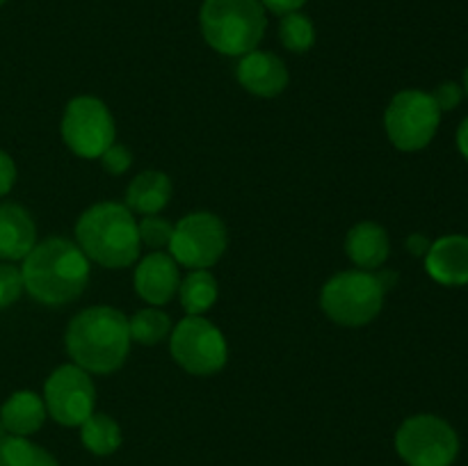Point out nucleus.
I'll return each mask as SVG.
<instances>
[{"mask_svg": "<svg viewBox=\"0 0 468 466\" xmlns=\"http://www.w3.org/2000/svg\"><path fill=\"white\" fill-rule=\"evenodd\" d=\"M425 270L441 286L468 283V236H443L430 245L425 254Z\"/></svg>", "mask_w": 468, "mask_h": 466, "instance_id": "obj_14", "label": "nucleus"}, {"mask_svg": "<svg viewBox=\"0 0 468 466\" xmlns=\"http://www.w3.org/2000/svg\"><path fill=\"white\" fill-rule=\"evenodd\" d=\"M0 5H5V0H0Z\"/></svg>", "mask_w": 468, "mask_h": 466, "instance_id": "obj_34", "label": "nucleus"}, {"mask_svg": "<svg viewBox=\"0 0 468 466\" xmlns=\"http://www.w3.org/2000/svg\"><path fill=\"white\" fill-rule=\"evenodd\" d=\"M178 263L172 254L165 251H151L144 259L137 260L135 274H133V286L135 292L151 306H163L174 300L178 292Z\"/></svg>", "mask_w": 468, "mask_h": 466, "instance_id": "obj_12", "label": "nucleus"}, {"mask_svg": "<svg viewBox=\"0 0 468 466\" xmlns=\"http://www.w3.org/2000/svg\"><path fill=\"white\" fill-rule=\"evenodd\" d=\"M279 39H282L283 48L291 53H306L315 44L314 21L302 12L283 14L282 23H279Z\"/></svg>", "mask_w": 468, "mask_h": 466, "instance_id": "obj_23", "label": "nucleus"}, {"mask_svg": "<svg viewBox=\"0 0 468 466\" xmlns=\"http://www.w3.org/2000/svg\"><path fill=\"white\" fill-rule=\"evenodd\" d=\"M462 96H464V91H462V87L457 85V82H452V80L441 82V85H439L437 90L432 91L434 103L439 105V110H441V112H448V110H455L457 105H460Z\"/></svg>", "mask_w": 468, "mask_h": 466, "instance_id": "obj_27", "label": "nucleus"}, {"mask_svg": "<svg viewBox=\"0 0 468 466\" xmlns=\"http://www.w3.org/2000/svg\"><path fill=\"white\" fill-rule=\"evenodd\" d=\"M174 361L190 375H215L227 365L229 345L219 327L204 315H187L169 334Z\"/></svg>", "mask_w": 468, "mask_h": 466, "instance_id": "obj_7", "label": "nucleus"}, {"mask_svg": "<svg viewBox=\"0 0 468 466\" xmlns=\"http://www.w3.org/2000/svg\"><path fill=\"white\" fill-rule=\"evenodd\" d=\"M64 347L73 364L87 373H114L131 352L128 318L114 306H90L69 323Z\"/></svg>", "mask_w": 468, "mask_h": 466, "instance_id": "obj_2", "label": "nucleus"}, {"mask_svg": "<svg viewBox=\"0 0 468 466\" xmlns=\"http://www.w3.org/2000/svg\"><path fill=\"white\" fill-rule=\"evenodd\" d=\"M172 320L165 311L160 309H142L128 320V332H131V341L140 343V345H158L160 341L172 334Z\"/></svg>", "mask_w": 468, "mask_h": 466, "instance_id": "obj_22", "label": "nucleus"}, {"mask_svg": "<svg viewBox=\"0 0 468 466\" xmlns=\"http://www.w3.org/2000/svg\"><path fill=\"white\" fill-rule=\"evenodd\" d=\"M76 245L108 270H122L140 259V233L131 210L117 201L90 206L76 222Z\"/></svg>", "mask_w": 468, "mask_h": 466, "instance_id": "obj_3", "label": "nucleus"}, {"mask_svg": "<svg viewBox=\"0 0 468 466\" xmlns=\"http://www.w3.org/2000/svg\"><path fill=\"white\" fill-rule=\"evenodd\" d=\"M387 288L368 270H347L329 279L320 291V309L341 327H364L384 306Z\"/></svg>", "mask_w": 468, "mask_h": 466, "instance_id": "obj_5", "label": "nucleus"}, {"mask_svg": "<svg viewBox=\"0 0 468 466\" xmlns=\"http://www.w3.org/2000/svg\"><path fill=\"white\" fill-rule=\"evenodd\" d=\"M37 245L32 215L18 204H0V259L23 260Z\"/></svg>", "mask_w": 468, "mask_h": 466, "instance_id": "obj_15", "label": "nucleus"}, {"mask_svg": "<svg viewBox=\"0 0 468 466\" xmlns=\"http://www.w3.org/2000/svg\"><path fill=\"white\" fill-rule=\"evenodd\" d=\"M23 291L26 286H23L21 270L9 263H0V309L14 304L23 295Z\"/></svg>", "mask_w": 468, "mask_h": 466, "instance_id": "obj_25", "label": "nucleus"}, {"mask_svg": "<svg viewBox=\"0 0 468 466\" xmlns=\"http://www.w3.org/2000/svg\"><path fill=\"white\" fill-rule=\"evenodd\" d=\"M457 149H460V154L464 155V160L468 163V117L457 128Z\"/></svg>", "mask_w": 468, "mask_h": 466, "instance_id": "obj_31", "label": "nucleus"}, {"mask_svg": "<svg viewBox=\"0 0 468 466\" xmlns=\"http://www.w3.org/2000/svg\"><path fill=\"white\" fill-rule=\"evenodd\" d=\"M101 164L108 174L112 176H122L123 172H128L133 164V154L128 146L123 144H112L103 155H101Z\"/></svg>", "mask_w": 468, "mask_h": 466, "instance_id": "obj_26", "label": "nucleus"}, {"mask_svg": "<svg viewBox=\"0 0 468 466\" xmlns=\"http://www.w3.org/2000/svg\"><path fill=\"white\" fill-rule=\"evenodd\" d=\"M44 405L53 420L67 428H80L96 405V387L90 373L76 364H64L44 384Z\"/></svg>", "mask_w": 468, "mask_h": 466, "instance_id": "obj_11", "label": "nucleus"}, {"mask_svg": "<svg viewBox=\"0 0 468 466\" xmlns=\"http://www.w3.org/2000/svg\"><path fill=\"white\" fill-rule=\"evenodd\" d=\"M14 183H16V164L9 158V154L0 149V196L7 195Z\"/></svg>", "mask_w": 468, "mask_h": 466, "instance_id": "obj_28", "label": "nucleus"}, {"mask_svg": "<svg viewBox=\"0 0 468 466\" xmlns=\"http://www.w3.org/2000/svg\"><path fill=\"white\" fill-rule=\"evenodd\" d=\"M117 137V126L108 105L96 96H76L62 114V140L76 155L101 158Z\"/></svg>", "mask_w": 468, "mask_h": 466, "instance_id": "obj_9", "label": "nucleus"}, {"mask_svg": "<svg viewBox=\"0 0 468 466\" xmlns=\"http://www.w3.org/2000/svg\"><path fill=\"white\" fill-rule=\"evenodd\" d=\"M82 446L94 455L105 457L119 450L123 441L122 428L117 420L108 414H91L85 423L80 425Z\"/></svg>", "mask_w": 468, "mask_h": 466, "instance_id": "obj_20", "label": "nucleus"}, {"mask_svg": "<svg viewBox=\"0 0 468 466\" xmlns=\"http://www.w3.org/2000/svg\"><path fill=\"white\" fill-rule=\"evenodd\" d=\"M0 466H58L55 457L26 437L0 439Z\"/></svg>", "mask_w": 468, "mask_h": 466, "instance_id": "obj_21", "label": "nucleus"}, {"mask_svg": "<svg viewBox=\"0 0 468 466\" xmlns=\"http://www.w3.org/2000/svg\"><path fill=\"white\" fill-rule=\"evenodd\" d=\"M199 23L210 48L229 58H242L259 48L268 18L261 0H204Z\"/></svg>", "mask_w": 468, "mask_h": 466, "instance_id": "obj_4", "label": "nucleus"}, {"mask_svg": "<svg viewBox=\"0 0 468 466\" xmlns=\"http://www.w3.org/2000/svg\"><path fill=\"white\" fill-rule=\"evenodd\" d=\"M430 245H432V242H430L428 238L423 236V233H414V236L407 238V249H410L414 256H425V254H428Z\"/></svg>", "mask_w": 468, "mask_h": 466, "instance_id": "obj_30", "label": "nucleus"}, {"mask_svg": "<svg viewBox=\"0 0 468 466\" xmlns=\"http://www.w3.org/2000/svg\"><path fill=\"white\" fill-rule=\"evenodd\" d=\"M391 240L378 222H359L347 231L346 254L359 270H378L387 263Z\"/></svg>", "mask_w": 468, "mask_h": 466, "instance_id": "obj_16", "label": "nucleus"}, {"mask_svg": "<svg viewBox=\"0 0 468 466\" xmlns=\"http://www.w3.org/2000/svg\"><path fill=\"white\" fill-rule=\"evenodd\" d=\"M218 279L208 270H192L181 283H178V300L187 315H204L218 302Z\"/></svg>", "mask_w": 468, "mask_h": 466, "instance_id": "obj_19", "label": "nucleus"}, {"mask_svg": "<svg viewBox=\"0 0 468 466\" xmlns=\"http://www.w3.org/2000/svg\"><path fill=\"white\" fill-rule=\"evenodd\" d=\"M46 416H48V411H46L44 397L37 396L35 391L12 393L0 407V423L14 437L35 434L37 429H41Z\"/></svg>", "mask_w": 468, "mask_h": 466, "instance_id": "obj_18", "label": "nucleus"}, {"mask_svg": "<svg viewBox=\"0 0 468 466\" xmlns=\"http://www.w3.org/2000/svg\"><path fill=\"white\" fill-rule=\"evenodd\" d=\"M90 259L67 238H46L23 259V286L46 306L78 300L90 283Z\"/></svg>", "mask_w": 468, "mask_h": 466, "instance_id": "obj_1", "label": "nucleus"}, {"mask_svg": "<svg viewBox=\"0 0 468 466\" xmlns=\"http://www.w3.org/2000/svg\"><path fill=\"white\" fill-rule=\"evenodd\" d=\"M172 178L165 172L146 169L137 174L126 190V208L133 215H158L172 199Z\"/></svg>", "mask_w": 468, "mask_h": 466, "instance_id": "obj_17", "label": "nucleus"}, {"mask_svg": "<svg viewBox=\"0 0 468 466\" xmlns=\"http://www.w3.org/2000/svg\"><path fill=\"white\" fill-rule=\"evenodd\" d=\"M261 5H263L265 9H270L272 14L283 16V14L300 12V9L306 5V0H261Z\"/></svg>", "mask_w": 468, "mask_h": 466, "instance_id": "obj_29", "label": "nucleus"}, {"mask_svg": "<svg viewBox=\"0 0 468 466\" xmlns=\"http://www.w3.org/2000/svg\"><path fill=\"white\" fill-rule=\"evenodd\" d=\"M396 450L410 466H452L460 452V437L448 420L419 414L398 428Z\"/></svg>", "mask_w": 468, "mask_h": 466, "instance_id": "obj_8", "label": "nucleus"}, {"mask_svg": "<svg viewBox=\"0 0 468 466\" xmlns=\"http://www.w3.org/2000/svg\"><path fill=\"white\" fill-rule=\"evenodd\" d=\"M137 233H140V242H144L151 249H163L169 247L174 233V224L167 222L160 215H144L137 222Z\"/></svg>", "mask_w": 468, "mask_h": 466, "instance_id": "obj_24", "label": "nucleus"}, {"mask_svg": "<svg viewBox=\"0 0 468 466\" xmlns=\"http://www.w3.org/2000/svg\"><path fill=\"white\" fill-rule=\"evenodd\" d=\"M441 110L432 94L420 90L398 91L384 112V128L391 144L400 151H420L434 140Z\"/></svg>", "mask_w": 468, "mask_h": 466, "instance_id": "obj_6", "label": "nucleus"}, {"mask_svg": "<svg viewBox=\"0 0 468 466\" xmlns=\"http://www.w3.org/2000/svg\"><path fill=\"white\" fill-rule=\"evenodd\" d=\"M227 245L229 233L222 219L208 210H197L178 219L169 242V254L183 268L208 270L222 259Z\"/></svg>", "mask_w": 468, "mask_h": 466, "instance_id": "obj_10", "label": "nucleus"}, {"mask_svg": "<svg viewBox=\"0 0 468 466\" xmlns=\"http://www.w3.org/2000/svg\"><path fill=\"white\" fill-rule=\"evenodd\" d=\"M464 91H466V96H468V67H466V71H464Z\"/></svg>", "mask_w": 468, "mask_h": 466, "instance_id": "obj_33", "label": "nucleus"}, {"mask_svg": "<svg viewBox=\"0 0 468 466\" xmlns=\"http://www.w3.org/2000/svg\"><path fill=\"white\" fill-rule=\"evenodd\" d=\"M236 78L242 90L261 96V99H274V96L283 94L288 80H291L283 59L274 53H265V50H251V53L242 55L236 69Z\"/></svg>", "mask_w": 468, "mask_h": 466, "instance_id": "obj_13", "label": "nucleus"}, {"mask_svg": "<svg viewBox=\"0 0 468 466\" xmlns=\"http://www.w3.org/2000/svg\"><path fill=\"white\" fill-rule=\"evenodd\" d=\"M5 437H9V432H7V429H5V425L0 423V439H5Z\"/></svg>", "mask_w": 468, "mask_h": 466, "instance_id": "obj_32", "label": "nucleus"}]
</instances>
